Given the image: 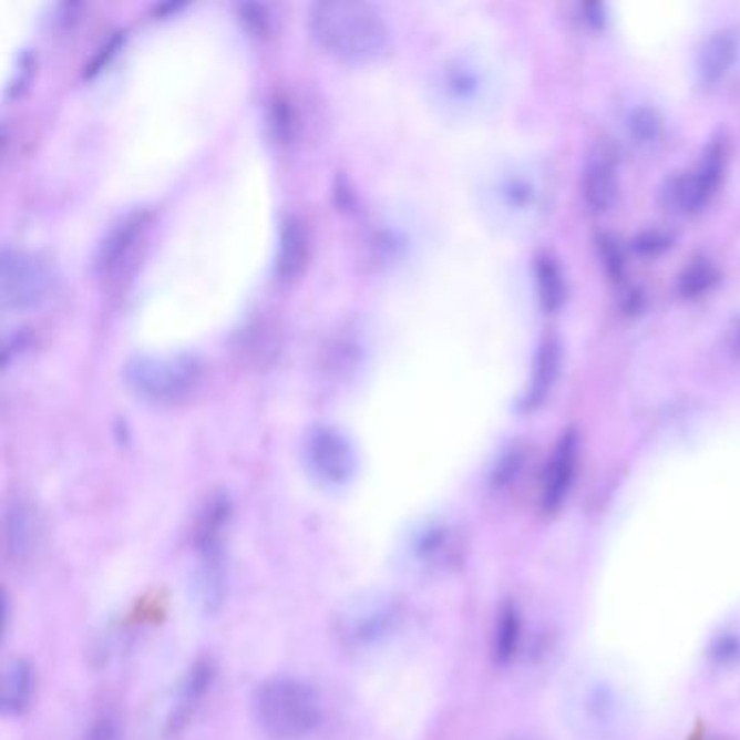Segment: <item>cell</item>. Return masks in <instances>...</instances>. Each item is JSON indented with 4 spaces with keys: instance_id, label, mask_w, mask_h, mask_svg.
Here are the masks:
<instances>
[{
    "instance_id": "obj_1",
    "label": "cell",
    "mask_w": 740,
    "mask_h": 740,
    "mask_svg": "<svg viewBox=\"0 0 740 740\" xmlns=\"http://www.w3.org/2000/svg\"><path fill=\"white\" fill-rule=\"evenodd\" d=\"M309 29L326 53L368 61L387 49L389 27L382 13L361 0H321L309 9Z\"/></svg>"
},
{
    "instance_id": "obj_2",
    "label": "cell",
    "mask_w": 740,
    "mask_h": 740,
    "mask_svg": "<svg viewBox=\"0 0 740 740\" xmlns=\"http://www.w3.org/2000/svg\"><path fill=\"white\" fill-rule=\"evenodd\" d=\"M486 213L502 226L526 228L549 205V176L536 161H513L497 167L482 187Z\"/></svg>"
},
{
    "instance_id": "obj_3",
    "label": "cell",
    "mask_w": 740,
    "mask_h": 740,
    "mask_svg": "<svg viewBox=\"0 0 740 740\" xmlns=\"http://www.w3.org/2000/svg\"><path fill=\"white\" fill-rule=\"evenodd\" d=\"M497 72L477 53L445 56L430 74V96L445 115L467 120L489 111L497 94Z\"/></svg>"
},
{
    "instance_id": "obj_4",
    "label": "cell",
    "mask_w": 740,
    "mask_h": 740,
    "mask_svg": "<svg viewBox=\"0 0 740 740\" xmlns=\"http://www.w3.org/2000/svg\"><path fill=\"white\" fill-rule=\"evenodd\" d=\"M253 715L269 739L300 740L321 721L318 690L296 678H271L255 690Z\"/></svg>"
},
{
    "instance_id": "obj_5",
    "label": "cell",
    "mask_w": 740,
    "mask_h": 740,
    "mask_svg": "<svg viewBox=\"0 0 740 740\" xmlns=\"http://www.w3.org/2000/svg\"><path fill=\"white\" fill-rule=\"evenodd\" d=\"M124 380L135 395L153 404H176L198 389L203 363L187 352H144L126 361Z\"/></svg>"
},
{
    "instance_id": "obj_6",
    "label": "cell",
    "mask_w": 740,
    "mask_h": 740,
    "mask_svg": "<svg viewBox=\"0 0 740 740\" xmlns=\"http://www.w3.org/2000/svg\"><path fill=\"white\" fill-rule=\"evenodd\" d=\"M54 265L40 253L4 248L0 255V300L7 311H29L49 302L56 294Z\"/></svg>"
},
{
    "instance_id": "obj_7",
    "label": "cell",
    "mask_w": 740,
    "mask_h": 740,
    "mask_svg": "<svg viewBox=\"0 0 740 740\" xmlns=\"http://www.w3.org/2000/svg\"><path fill=\"white\" fill-rule=\"evenodd\" d=\"M305 463L326 486H343L357 474V450L337 425L316 423L305 436Z\"/></svg>"
},
{
    "instance_id": "obj_8",
    "label": "cell",
    "mask_w": 740,
    "mask_h": 740,
    "mask_svg": "<svg viewBox=\"0 0 740 740\" xmlns=\"http://www.w3.org/2000/svg\"><path fill=\"white\" fill-rule=\"evenodd\" d=\"M146 230H148V213L137 212L120 219L106 233L96 253V271L103 280L117 282L133 269L140 248L146 239Z\"/></svg>"
},
{
    "instance_id": "obj_9",
    "label": "cell",
    "mask_w": 740,
    "mask_h": 740,
    "mask_svg": "<svg viewBox=\"0 0 740 740\" xmlns=\"http://www.w3.org/2000/svg\"><path fill=\"white\" fill-rule=\"evenodd\" d=\"M726 165V146L723 142H715L708 146L701 161L695 165L692 172L687 176L674 181V185L667 189L669 205L676 212L695 213L708 205L715 189L719 187V181L723 176Z\"/></svg>"
},
{
    "instance_id": "obj_10",
    "label": "cell",
    "mask_w": 740,
    "mask_h": 740,
    "mask_svg": "<svg viewBox=\"0 0 740 740\" xmlns=\"http://www.w3.org/2000/svg\"><path fill=\"white\" fill-rule=\"evenodd\" d=\"M400 608L391 599H366L348 610L339 621V636L350 647H370L391 635L398 626Z\"/></svg>"
},
{
    "instance_id": "obj_11",
    "label": "cell",
    "mask_w": 740,
    "mask_h": 740,
    "mask_svg": "<svg viewBox=\"0 0 740 740\" xmlns=\"http://www.w3.org/2000/svg\"><path fill=\"white\" fill-rule=\"evenodd\" d=\"M578 465V439L574 432H567L556 443L541 482V508L543 513L552 515L556 513L563 502L567 500V493L574 484Z\"/></svg>"
},
{
    "instance_id": "obj_12",
    "label": "cell",
    "mask_w": 740,
    "mask_h": 740,
    "mask_svg": "<svg viewBox=\"0 0 740 740\" xmlns=\"http://www.w3.org/2000/svg\"><path fill=\"white\" fill-rule=\"evenodd\" d=\"M42 538V520L29 500H13L4 513V549L16 563L29 561Z\"/></svg>"
},
{
    "instance_id": "obj_13",
    "label": "cell",
    "mask_w": 740,
    "mask_h": 740,
    "mask_svg": "<svg viewBox=\"0 0 740 740\" xmlns=\"http://www.w3.org/2000/svg\"><path fill=\"white\" fill-rule=\"evenodd\" d=\"M311 261V237L307 224L298 215H287L280 224L276 276L282 282H291L305 274Z\"/></svg>"
},
{
    "instance_id": "obj_14",
    "label": "cell",
    "mask_w": 740,
    "mask_h": 740,
    "mask_svg": "<svg viewBox=\"0 0 740 740\" xmlns=\"http://www.w3.org/2000/svg\"><path fill=\"white\" fill-rule=\"evenodd\" d=\"M617 161L608 148H599L590 155L582 178L584 203L590 212H608L617 198Z\"/></svg>"
},
{
    "instance_id": "obj_15",
    "label": "cell",
    "mask_w": 740,
    "mask_h": 740,
    "mask_svg": "<svg viewBox=\"0 0 740 740\" xmlns=\"http://www.w3.org/2000/svg\"><path fill=\"white\" fill-rule=\"evenodd\" d=\"M739 51L740 38L734 29H723L715 33L699 53V61H697L699 83L703 88L719 85L734 68Z\"/></svg>"
},
{
    "instance_id": "obj_16",
    "label": "cell",
    "mask_w": 740,
    "mask_h": 740,
    "mask_svg": "<svg viewBox=\"0 0 740 740\" xmlns=\"http://www.w3.org/2000/svg\"><path fill=\"white\" fill-rule=\"evenodd\" d=\"M228 590V578L224 567V552L198 554V569L194 576V595L203 613L213 615L222 608Z\"/></svg>"
},
{
    "instance_id": "obj_17",
    "label": "cell",
    "mask_w": 740,
    "mask_h": 740,
    "mask_svg": "<svg viewBox=\"0 0 740 740\" xmlns=\"http://www.w3.org/2000/svg\"><path fill=\"white\" fill-rule=\"evenodd\" d=\"M230 500L222 493H215L205 502L194 528V545L198 554L224 552V532L230 524Z\"/></svg>"
},
{
    "instance_id": "obj_18",
    "label": "cell",
    "mask_w": 740,
    "mask_h": 740,
    "mask_svg": "<svg viewBox=\"0 0 740 740\" xmlns=\"http://www.w3.org/2000/svg\"><path fill=\"white\" fill-rule=\"evenodd\" d=\"M35 695V674L33 667L16 658L7 665L4 676H2V710L4 715L20 717L31 708Z\"/></svg>"
},
{
    "instance_id": "obj_19",
    "label": "cell",
    "mask_w": 740,
    "mask_h": 740,
    "mask_svg": "<svg viewBox=\"0 0 740 740\" xmlns=\"http://www.w3.org/2000/svg\"><path fill=\"white\" fill-rule=\"evenodd\" d=\"M212 680L213 669L209 662H201L189 671L187 680L183 682V687L178 690L176 706H174V710L169 715V721H167L172 732H178L189 721V717L194 715V710L198 708V703L203 701V697L207 695V690L212 687Z\"/></svg>"
},
{
    "instance_id": "obj_20",
    "label": "cell",
    "mask_w": 740,
    "mask_h": 740,
    "mask_svg": "<svg viewBox=\"0 0 740 740\" xmlns=\"http://www.w3.org/2000/svg\"><path fill=\"white\" fill-rule=\"evenodd\" d=\"M558 363H561L558 341H556V339H545V341L541 343L538 354H536V366H534L528 395H526V409H534L536 404H541V402L545 400L549 387H552L554 380H556Z\"/></svg>"
},
{
    "instance_id": "obj_21",
    "label": "cell",
    "mask_w": 740,
    "mask_h": 740,
    "mask_svg": "<svg viewBox=\"0 0 740 740\" xmlns=\"http://www.w3.org/2000/svg\"><path fill=\"white\" fill-rule=\"evenodd\" d=\"M536 282L545 311H556L565 300V285L561 267L549 255H538L536 259Z\"/></svg>"
},
{
    "instance_id": "obj_22",
    "label": "cell",
    "mask_w": 740,
    "mask_h": 740,
    "mask_svg": "<svg viewBox=\"0 0 740 740\" xmlns=\"http://www.w3.org/2000/svg\"><path fill=\"white\" fill-rule=\"evenodd\" d=\"M628 135L640 148H654L662 137V120L649 106H638L628 117Z\"/></svg>"
},
{
    "instance_id": "obj_23",
    "label": "cell",
    "mask_w": 740,
    "mask_h": 740,
    "mask_svg": "<svg viewBox=\"0 0 740 740\" xmlns=\"http://www.w3.org/2000/svg\"><path fill=\"white\" fill-rule=\"evenodd\" d=\"M520 635H522L520 615H517L515 606H506L500 613L497 628H495V643H493L495 658L500 662H506V660H511L515 656L517 645H520Z\"/></svg>"
},
{
    "instance_id": "obj_24",
    "label": "cell",
    "mask_w": 740,
    "mask_h": 740,
    "mask_svg": "<svg viewBox=\"0 0 740 740\" xmlns=\"http://www.w3.org/2000/svg\"><path fill=\"white\" fill-rule=\"evenodd\" d=\"M448 538H450L448 528L428 526L415 534L411 543V552L420 563H425V565L439 563L448 554Z\"/></svg>"
},
{
    "instance_id": "obj_25",
    "label": "cell",
    "mask_w": 740,
    "mask_h": 740,
    "mask_svg": "<svg viewBox=\"0 0 740 740\" xmlns=\"http://www.w3.org/2000/svg\"><path fill=\"white\" fill-rule=\"evenodd\" d=\"M712 282V269L708 264H695L688 267L682 276V291L688 296H697L708 289Z\"/></svg>"
},
{
    "instance_id": "obj_26",
    "label": "cell",
    "mask_w": 740,
    "mask_h": 740,
    "mask_svg": "<svg viewBox=\"0 0 740 740\" xmlns=\"http://www.w3.org/2000/svg\"><path fill=\"white\" fill-rule=\"evenodd\" d=\"M85 740H120V730H117L115 719H111V717H101V719L90 728V732L85 734Z\"/></svg>"
}]
</instances>
